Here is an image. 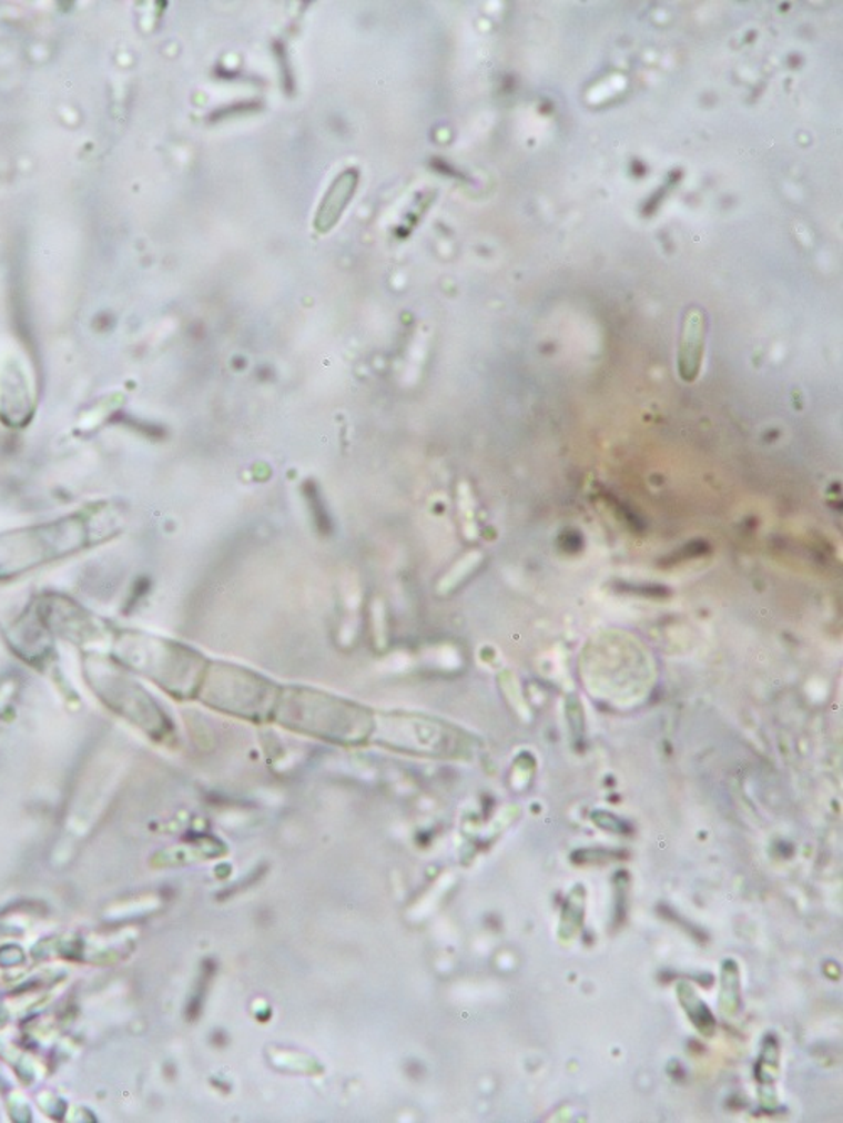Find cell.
I'll use <instances>...</instances> for the list:
<instances>
[{
	"label": "cell",
	"instance_id": "obj_1",
	"mask_svg": "<svg viewBox=\"0 0 843 1123\" xmlns=\"http://www.w3.org/2000/svg\"><path fill=\"white\" fill-rule=\"evenodd\" d=\"M707 316L702 307L690 306L683 314L679 343V372L685 382L699 376L705 346Z\"/></svg>",
	"mask_w": 843,
	"mask_h": 1123
},
{
	"label": "cell",
	"instance_id": "obj_2",
	"mask_svg": "<svg viewBox=\"0 0 843 1123\" xmlns=\"http://www.w3.org/2000/svg\"><path fill=\"white\" fill-rule=\"evenodd\" d=\"M356 186H358V172L355 169L343 172L342 176L331 184L323 203H321L319 211H317L316 229L319 232H327L336 225L343 211L352 201Z\"/></svg>",
	"mask_w": 843,
	"mask_h": 1123
}]
</instances>
